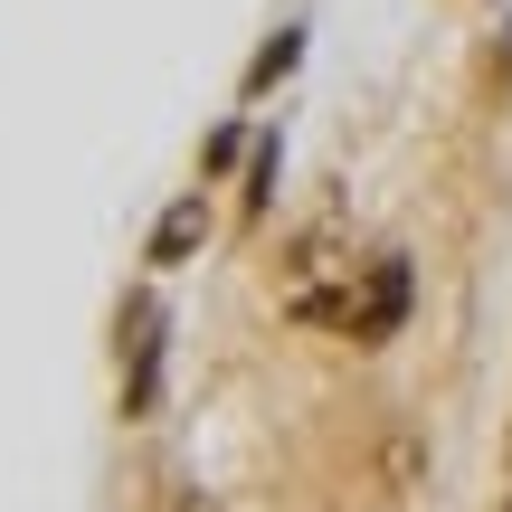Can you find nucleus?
<instances>
[{"instance_id": "nucleus-3", "label": "nucleus", "mask_w": 512, "mask_h": 512, "mask_svg": "<svg viewBox=\"0 0 512 512\" xmlns=\"http://www.w3.org/2000/svg\"><path fill=\"white\" fill-rule=\"evenodd\" d=\"M200 238H209V209H200V200H171V209H162V228H152V266H181Z\"/></svg>"}, {"instance_id": "nucleus-5", "label": "nucleus", "mask_w": 512, "mask_h": 512, "mask_svg": "<svg viewBox=\"0 0 512 512\" xmlns=\"http://www.w3.org/2000/svg\"><path fill=\"white\" fill-rule=\"evenodd\" d=\"M503 512H512V503H503Z\"/></svg>"}, {"instance_id": "nucleus-2", "label": "nucleus", "mask_w": 512, "mask_h": 512, "mask_svg": "<svg viewBox=\"0 0 512 512\" xmlns=\"http://www.w3.org/2000/svg\"><path fill=\"white\" fill-rule=\"evenodd\" d=\"M124 351H133V370H124V418H152V399H162V304H133L124 313Z\"/></svg>"}, {"instance_id": "nucleus-1", "label": "nucleus", "mask_w": 512, "mask_h": 512, "mask_svg": "<svg viewBox=\"0 0 512 512\" xmlns=\"http://www.w3.org/2000/svg\"><path fill=\"white\" fill-rule=\"evenodd\" d=\"M399 313H408V266H399V256H370L361 285H342L332 323H342L351 342H389V332H399Z\"/></svg>"}, {"instance_id": "nucleus-4", "label": "nucleus", "mask_w": 512, "mask_h": 512, "mask_svg": "<svg viewBox=\"0 0 512 512\" xmlns=\"http://www.w3.org/2000/svg\"><path fill=\"white\" fill-rule=\"evenodd\" d=\"M294 48H304V38H275V48H266V57H256V67H247V95H266V86H275V76H285V67H294Z\"/></svg>"}]
</instances>
